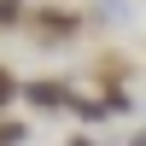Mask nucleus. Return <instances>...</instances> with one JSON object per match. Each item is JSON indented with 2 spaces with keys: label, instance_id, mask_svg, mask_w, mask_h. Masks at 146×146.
<instances>
[{
  "label": "nucleus",
  "instance_id": "nucleus-1",
  "mask_svg": "<svg viewBox=\"0 0 146 146\" xmlns=\"http://www.w3.org/2000/svg\"><path fill=\"white\" fill-rule=\"evenodd\" d=\"M82 29H88V18H82L70 0H41V6L23 18V35H29L35 47H70Z\"/></svg>",
  "mask_w": 146,
  "mask_h": 146
},
{
  "label": "nucleus",
  "instance_id": "nucleus-2",
  "mask_svg": "<svg viewBox=\"0 0 146 146\" xmlns=\"http://www.w3.org/2000/svg\"><path fill=\"white\" fill-rule=\"evenodd\" d=\"M70 94H76V88H70L64 76H35V82H23V100H29L35 111H64Z\"/></svg>",
  "mask_w": 146,
  "mask_h": 146
},
{
  "label": "nucleus",
  "instance_id": "nucleus-3",
  "mask_svg": "<svg viewBox=\"0 0 146 146\" xmlns=\"http://www.w3.org/2000/svg\"><path fill=\"white\" fill-rule=\"evenodd\" d=\"M29 140V123L23 117H0V146H23Z\"/></svg>",
  "mask_w": 146,
  "mask_h": 146
},
{
  "label": "nucleus",
  "instance_id": "nucleus-4",
  "mask_svg": "<svg viewBox=\"0 0 146 146\" xmlns=\"http://www.w3.org/2000/svg\"><path fill=\"white\" fill-rule=\"evenodd\" d=\"M12 100H23V82L12 76L6 64H0V105H12Z\"/></svg>",
  "mask_w": 146,
  "mask_h": 146
},
{
  "label": "nucleus",
  "instance_id": "nucleus-5",
  "mask_svg": "<svg viewBox=\"0 0 146 146\" xmlns=\"http://www.w3.org/2000/svg\"><path fill=\"white\" fill-rule=\"evenodd\" d=\"M64 146H100V140H94V135H70Z\"/></svg>",
  "mask_w": 146,
  "mask_h": 146
}]
</instances>
